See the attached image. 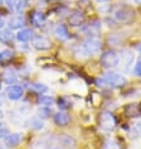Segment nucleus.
Here are the masks:
<instances>
[{"label":"nucleus","mask_w":141,"mask_h":149,"mask_svg":"<svg viewBox=\"0 0 141 149\" xmlns=\"http://www.w3.org/2000/svg\"><path fill=\"white\" fill-rule=\"evenodd\" d=\"M101 40H100L97 37H90L83 42L82 48L84 51V53L87 56H93V54H98L100 51H101Z\"/></svg>","instance_id":"1"},{"label":"nucleus","mask_w":141,"mask_h":149,"mask_svg":"<svg viewBox=\"0 0 141 149\" xmlns=\"http://www.w3.org/2000/svg\"><path fill=\"white\" fill-rule=\"evenodd\" d=\"M98 123H100V128L102 130H105V132H112L116 128V119L109 111H103L100 115Z\"/></svg>","instance_id":"2"},{"label":"nucleus","mask_w":141,"mask_h":149,"mask_svg":"<svg viewBox=\"0 0 141 149\" xmlns=\"http://www.w3.org/2000/svg\"><path fill=\"white\" fill-rule=\"evenodd\" d=\"M118 61H120V56L113 51L105 52V53L101 56V59H100L102 67H105V68H113V67H117Z\"/></svg>","instance_id":"3"},{"label":"nucleus","mask_w":141,"mask_h":149,"mask_svg":"<svg viewBox=\"0 0 141 149\" xmlns=\"http://www.w3.org/2000/svg\"><path fill=\"white\" fill-rule=\"evenodd\" d=\"M103 79L106 80V82L110 87H122L127 82V80H126L124 74L117 72H107Z\"/></svg>","instance_id":"4"},{"label":"nucleus","mask_w":141,"mask_h":149,"mask_svg":"<svg viewBox=\"0 0 141 149\" xmlns=\"http://www.w3.org/2000/svg\"><path fill=\"white\" fill-rule=\"evenodd\" d=\"M32 44H33V47L38 51H48V49H50V47H52L50 39L46 36H42V34L33 37Z\"/></svg>","instance_id":"5"},{"label":"nucleus","mask_w":141,"mask_h":149,"mask_svg":"<svg viewBox=\"0 0 141 149\" xmlns=\"http://www.w3.org/2000/svg\"><path fill=\"white\" fill-rule=\"evenodd\" d=\"M132 61H133V53L130 51H125L124 53L120 56V61H118V66L122 68L124 72H127L130 70V67L132 65Z\"/></svg>","instance_id":"6"},{"label":"nucleus","mask_w":141,"mask_h":149,"mask_svg":"<svg viewBox=\"0 0 141 149\" xmlns=\"http://www.w3.org/2000/svg\"><path fill=\"white\" fill-rule=\"evenodd\" d=\"M23 87L19 86V85H9L6 87L5 94L8 96V99L13 100V101H17V100H20L21 96H23Z\"/></svg>","instance_id":"7"},{"label":"nucleus","mask_w":141,"mask_h":149,"mask_svg":"<svg viewBox=\"0 0 141 149\" xmlns=\"http://www.w3.org/2000/svg\"><path fill=\"white\" fill-rule=\"evenodd\" d=\"M21 139H23V135H21L20 133L9 134V135L4 139L5 147H6V148H14V147H17V145L21 141Z\"/></svg>","instance_id":"8"},{"label":"nucleus","mask_w":141,"mask_h":149,"mask_svg":"<svg viewBox=\"0 0 141 149\" xmlns=\"http://www.w3.org/2000/svg\"><path fill=\"white\" fill-rule=\"evenodd\" d=\"M54 123L59 126H66L70 123V116L64 111H58L57 114H54Z\"/></svg>","instance_id":"9"},{"label":"nucleus","mask_w":141,"mask_h":149,"mask_svg":"<svg viewBox=\"0 0 141 149\" xmlns=\"http://www.w3.org/2000/svg\"><path fill=\"white\" fill-rule=\"evenodd\" d=\"M54 34L61 40H68L69 39V32H68V29H67L66 25H63V24H58L57 27L54 28Z\"/></svg>","instance_id":"10"},{"label":"nucleus","mask_w":141,"mask_h":149,"mask_svg":"<svg viewBox=\"0 0 141 149\" xmlns=\"http://www.w3.org/2000/svg\"><path fill=\"white\" fill-rule=\"evenodd\" d=\"M8 25H9L10 29H20V28H23L25 25V19H24L23 15H20L19 14V15L13 17L12 19L8 22Z\"/></svg>","instance_id":"11"},{"label":"nucleus","mask_w":141,"mask_h":149,"mask_svg":"<svg viewBox=\"0 0 141 149\" xmlns=\"http://www.w3.org/2000/svg\"><path fill=\"white\" fill-rule=\"evenodd\" d=\"M84 32L87 33L90 37H96L98 36V33L101 32V24L98 22H93V23H90L84 28Z\"/></svg>","instance_id":"12"},{"label":"nucleus","mask_w":141,"mask_h":149,"mask_svg":"<svg viewBox=\"0 0 141 149\" xmlns=\"http://www.w3.org/2000/svg\"><path fill=\"white\" fill-rule=\"evenodd\" d=\"M33 32L30 31V29H20L19 32L17 33V39L19 40V42H28V40L33 39Z\"/></svg>","instance_id":"13"},{"label":"nucleus","mask_w":141,"mask_h":149,"mask_svg":"<svg viewBox=\"0 0 141 149\" xmlns=\"http://www.w3.org/2000/svg\"><path fill=\"white\" fill-rule=\"evenodd\" d=\"M59 141H61V144L63 147H66L67 149H73L76 145V140L70 135H67V134H63V135L59 138Z\"/></svg>","instance_id":"14"},{"label":"nucleus","mask_w":141,"mask_h":149,"mask_svg":"<svg viewBox=\"0 0 141 149\" xmlns=\"http://www.w3.org/2000/svg\"><path fill=\"white\" fill-rule=\"evenodd\" d=\"M3 79H4V82L8 84V85H14L18 81V76L17 73L14 72L13 70H8L4 72V76H3Z\"/></svg>","instance_id":"15"},{"label":"nucleus","mask_w":141,"mask_h":149,"mask_svg":"<svg viewBox=\"0 0 141 149\" xmlns=\"http://www.w3.org/2000/svg\"><path fill=\"white\" fill-rule=\"evenodd\" d=\"M69 23L73 27H77V25H81L83 23V14L81 12H75L70 14L69 17Z\"/></svg>","instance_id":"16"},{"label":"nucleus","mask_w":141,"mask_h":149,"mask_svg":"<svg viewBox=\"0 0 141 149\" xmlns=\"http://www.w3.org/2000/svg\"><path fill=\"white\" fill-rule=\"evenodd\" d=\"M115 17H116V19L117 20H120V22H125V20H127L131 18V12L127 9H125V8H121V9H118L116 13H115Z\"/></svg>","instance_id":"17"},{"label":"nucleus","mask_w":141,"mask_h":149,"mask_svg":"<svg viewBox=\"0 0 141 149\" xmlns=\"http://www.w3.org/2000/svg\"><path fill=\"white\" fill-rule=\"evenodd\" d=\"M46 22V15L40 12H35L34 14L32 15V23L35 25V27H40V25L44 24Z\"/></svg>","instance_id":"18"},{"label":"nucleus","mask_w":141,"mask_h":149,"mask_svg":"<svg viewBox=\"0 0 141 149\" xmlns=\"http://www.w3.org/2000/svg\"><path fill=\"white\" fill-rule=\"evenodd\" d=\"M12 40H13V33L10 29H1V31H0V42L10 43Z\"/></svg>","instance_id":"19"},{"label":"nucleus","mask_w":141,"mask_h":149,"mask_svg":"<svg viewBox=\"0 0 141 149\" xmlns=\"http://www.w3.org/2000/svg\"><path fill=\"white\" fill-rule=\"evenodd\" d=\"M29 126H30L33 130H42V129H44V123L42 119H39L37 116V118H33L29 120Z\"/></svg>","instance_id":"20"},{"label":"nucleus","mask_w":141,"mask_h":149,"mask_svg":"<svg viewBox=\"0 0 141 149\" xmlns=\"http://www.w3.org/2000/svg\"><path fill=\"white\" fill-rule=\"evenodd\" d=\"M30 90H33L34 92H37V94H44V92L48 91V86L44 84H40V82H34V84H30Z\"/></svg>","instance_id":"21"},{"label":"nucleus","mask_w":141,"mask_h":149,"mask_svg":"<svg viewBox=\"0 0 141 149\" xmlns=\"http://www.w3.org/2000/svg\"><path fill=\"white\" fill-rule=\"evenodd\" d=\"M38 102L42 106H46V107H50L52 105H53V99L50 97V96H46V95H42L39 97V100H38Z\"/></svg>","instance_id":"22"},{"label":"nucleus","mask_w":141,"mask_h":149,"mask_svg":"<svg viewBox=\"0 0 141 149\" xmlns=\"http://www.w3.org/2000/svg\"><path fill=\"white\" fill-rule=\"evenodd\" d=\"M49 115H50V109L46 106L39 107L38 111H37V116L39 119H47V118H49Z\"/></svg>","instance_id":"23"},{"label":"nucleus","mask_w":141,"mask_h":149,"mask_svg":"<svg viewBox=\"0 0 141 149\" xmlns=\"http://www.w3.org/2000/svg\"><path fill=\"white\" fill-rule=\"evenodd\" d=\"M14 57L13 51L10 49H5L3 52H0V62H5V61H10Z\"/></svg>","instance_id":"24"},{"label":"nucleus","mask_w":141,"mask_h":149,"mask_svg":"<svg viewBox=\"0 0 141 149\" xmlns=\"http://www.w3.org/2000/svg\"><path fill=\"white\" fill-rule=\"evenodd\" d=\"M103 149H120V145H118V143L115 139H109L105 143Z\"/></svg>","instance_id":"25"},{"label":"nucleus","mask_w":141,"mask_h":149,"mask_svg":"<svg viewBox=\"0 0 141 149\" xmlns=\"http://www.w3.org/2000/svg\"><path fill=\"white\" fill-rule=\"evenodd\" d=\"M135 74L136 76H140L141 77V57L137 59V62H136V65H135Z\"/></svg>","instance_id":"26"},{"label":"nucleus","mask_w":141,"mask_h":149,"mask_svg":"<svg viewBox=\"0 0 141 149\" xmlns=\"http://www.w3.org/2000/svg\"><path fill=\"white\" fill-rule=\"evenodd\" d=\"M3 3L10 9H14V6H15V0H3Z\"/></svg>","instance_id":"27"},{"label":"nucleus","mask_w":141,"mask_h":149,"mask_svg":"<svg viewBox=\"0 0 141 149\" xmlns=\"http://www.w3.org/2000/svg\"><path fill=\"white\" fill-rule=\"evenodd\" d=\"M9 134L10 133H9V130L6 129V128H3V126L0 128V138H4V139H5V138L9 135Z\"/></svg>","instance_id":"28"},{"label":"nucleus","mask_w":141,"mask_h":149,"mask_svg":"<svg viewBox=\"0 0 141 149\" xmlns=\"http://www.w3.org/2000/svg\"><path fill=\"white\" fill-rule=\"evenodd\" d=\"M136 132H137V134H139V135L141 136V121L136 125Z\"/></svg>","instance_id":"29"},{"label":"nucleus","mask_w":141,"mask_h":149,"mask_svg":"<svg viewBox=\"0 0 141 149\" xmlns=\"http://www.w3.org/2000/svg\"><path fill=\"white\" fill-rule=\"evenodd\" d=\"M4 25H5V20H4V18L0 17V29L4 28Z\"/></svg>","instance_id":"30"},{"label":"nucleus","mask_w":141,"mask_h":149,"mask_svg":"<svg viewBox=\"0 0 141 149\" xmlns=\"http://www.w3.org/2000/svg\"><path fill=\"white\" fill-rule=\"evenodd\" d=\"M1 106H3V99L0 97V107H1Z\"/></svg>","instance_id":"31"},{"label":"nucleus","mask_w":141,"mask_h":149,"mask_svg":"<svg viewBox=\"0 0 141 149\" xmlns=\"http://www.w3.org/2000/svg\"><path fill=\"white\" fill-rule=\"evenodd\" d=\"M139 52H140V54H141V44L139 46Z\"/></svg>","instance_id":"32"},{"label":"nucleus","mask_w":141,"mask_h":149,"mask_svg":"<svg viewBox=\"0 0 141 149\" xmlns=\"http://www.w3.org/2000/svg\"><path fill=\"white\" fill-rule=\"evenodd\" d=\"M52 149H61V148H52Z\"/></svg>","instance_id":"33"},{"label":"nucleus","mask_w":141,"mask_h":149,"mask_svg":"<svg viewBox=\"0 0 141 149\" xmlns=\"http://www.w3.org/2000/svg\"><path fill=\"white\" fill-rule=\"evenodd\" d=\"M0 90H1V85H0Z\"/></svg>","instance_id":"34"},{"label":"nucleus","mask_w":141,"mask_h":149,"mask_svg":"<svg viewBox=\"0 0 141 149\" xmlns=\"http://www.w3.org/2000/svg\"><path fill=\"white\" fill-rule=\"evenodd\" d=\"M0 128H1V123H0Z\"/></svg>","instance_id":"35"},{"label":"nucleus","mask_w":141,"mask_h":149,"mask_svg":"<svg viewBox=\"0 0 141 149\" xmlns=\"http://www.w3.org/2000/svg\"><path fill=\"white\" fill-rule=\"evenodd\" d=\"M0 149H3V148H1V147H0Z\"/></svg>","instance_id":"36"},{"label":"nucleus","mask_w":141,"mask_h":149,"mask_svg":"<svg viewBox=\"0 0 141 149\" xmlns=\"http://www.w3.org/2000/svg\"><path fill=\"white\" fill-rule=\"evenodd\" d=\"M140 1H141V0H140Z\"/></svg>","instance_id":"37"}]
</instances>
